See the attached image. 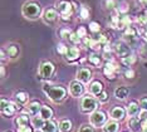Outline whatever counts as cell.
<instances>
[{
	"label": "cell",
	"mask_w": 147,
	"mask_h": 132,
	"mask_svg": "<svg viewBox=\"0 0 147 132\" xmlns=\"http://www.w3.org/2000/svg\"><path fill=\"white\" fill-rule=\"evenodd\" d=\"M45 94L49 97V100L54 103H61L67 97V89L62 86H51V84H44L43 87Z\"/></svg>",
	"instance_id": "6da1fadb"
},
{
	"label": "cell",
	"mask_w": 147,
	"mask_h": 132,
	"mask_svg": "<svg viewBox=\"0 0 147 132\" xmlns=\"http://www.w3.org/2000/svg\"><path fill=\"white\" fill-rule=\"evenodd\" d=\"M23 15L25 16L26 19H30V20H35L38 18H40L42 15V6L35 1H28L23 5L22 9Z\"/></svg>",
	"instance_id": "7a4b0ae2"
},
{
	"label": "cell",
	"mask_w": 147,
	"mask_h": 132,
	"mask_svg": "<svg viewBox=\"0 0 147 132\" xmlns=\"http://www.w3.org/2000/svg\"><path fill=\"white\" fill-rule=\"evenodd\" d=\"M98 106H99V101L97 98L92 97V96H84L82 98V102H81V111L82 113H93L94 111L98 110Z\"/></svg>",
	"instance_id": "3957f363"
},
{
	"label": "cell",
	"mask_w": 147,
	"mask_h": 132,
	"mask_svg": "<svg viewBox=\"0 0 147 132\" xmlns=\"http://www.w3.org/2000/svg\"><path fill=\"white\" fill-rule=\"evenodd\" d=\"M20 110H22L20 103H13V102H9V101L5 100V98H1V113H3V116H5L8 118L13 117L16 111H20Z\"/></svg>",
	"instance_id": "277c9868"
},
{
	"label": "cell",
	"mask_w": 147,
	"mask_h": 132,
	"mask_svg": "<svg viewBox=\"0 0 147 132\" xmlns=\"http://www.w3.org/2000/svg\"><path fill=\"white\" fill-rule=\"evenodd\" d=\"M89 121H91L92 126H94V127H103V126H105V123L107 122V114L103 112V111L97 110L93 113H91Z\"/></svg>",
	"instance_id": "5b68a950"
},
{
	"label": "cell",
	"mask_w": 147,
	"mask_h": 132,
	"mask_svg": "<svg viewBox=\"0 0 147 132\" xmlns=\"http://www.w3.org/2000/svg\"><path fill=\"white\" fill-rule=\"evenodd\" d=\"M54 73V64L52 62H43L39 67V77L43 79H49Z\"/></svg>",
	"instance_id": "8992f818"
},
{
	"label": "cell",
	"mask_w": 147,
	"mask_h": 132,
	"mask_svg": "<svg viewBox=\"0 0 147 132\" xmlns=\"http://www.w3.org/2000/svg\"><path fill=\"white\" fill-rule=\"evenodd\" d=\"M83 93H84V83L79 82L78 79L72 81L71 84H69V94L72 97L78 98L83 96Z\"/></svg>",
	"instance_id": "52a82bcc"
},
{
	"label": "cell",
	"mask_w": 147,
	"mask_h": 132,
	"mask_svg": "<svg viewBox=\"0 0 147 132\" xmlns=\"http://www.w3.org/2000/svg\"><path fill=\"white\" fill-rule=\"evenodd\" d=\"M58 19H59L58 13L53 8L47 9V10H44V13H43V20H44V23L48 25H54L55 23L58 22Z\"/></svg>",
	"instance_id": "ba28073f"
},
{
	"label": "cell",
	"mask_w": 147,
	"mask_h": 132,
	"mask_svg": "<svg viewBox=\"0 0 147 132\" xmlns=\"http://www.w3.org/2000/svg\"><path fill=\"white\" fill-rule=\"evenodd\" d=\"M115 50L117 53V56L119 58H126V57L131 56V49H129V44H127L125 42H116L115 43Z\"/></svg>",
	"instance_id": "9c48e42d"
},
{
	"label": "cell",
	"mask_w": 147,
	"mask_h": 132,
	"mask_svg": "<svg viewBox=\"0 0 147 132\" xmlns=\"http://www.w3.org/2000/svg\"><path fill=\"white\" fill-rule=\"evenodd\" d=\"M57 9H58L59 14L61 16H64V15H72L73 13V6H72V3L71 1H67V0H62L57 4Z\"/></svg>",
	"instance_id": "30bf717a"
},
{
	"label": "cell",
	"mask_w": 147,
	"mask_h": 132,
	"mask_svg": "<svg viewBox=\"0 0 147 132\" xmlns=\"http://www.w3.org/2000/svg\"><path fill=\"white\" fill-rule=\"evenodd\" d=\"M126 113H127V111L123 107L116 106V107H113L111 110L109 116H111V118H112V120H115V121H122V120H125Z\"/></svg>",
	"instance_id": "8fae6325"
},
{
	"label": "cell",
	"mask_w": 147,
	"mask_h": 132,
	"mask_svg": "<svg viewBox=\"0 0 147 132\" xmlns=\"http://www.w3.org/2000/svg\"><path fill=\"white\" fill-rule=\"evenodd\" d=\"M77 79L82 83H88L92 81V72L88 68H81L77 72Z\"/></svg>",
	"instance_id": "7c38bea8"
},
{
	"label": "cell",
	"mask_w": 147,
	"mask_h": 132,
	"mask_svg": "<svg viewBox=\"0 0 147 132\" xmlns=\"http://www.w3.org/2000/svg\"><path fill=\"white\" fill-rule=\"evenodd\" d=\"M103 91H105V87H103V83L101 81H93V82L89 84V92H91L92 96L98 97Z\"/></svg>",
	"instance_id": "4fadbf2b"
},
{
	"label": "cell",
	"mask_w": 147,
	"mask_h": 132,
	"mask_svg": "<svg viewBox=\"0 0 147 132\" xmlns=\"http://www.w3.org/2000/svg\"><path fill=\"white\" fill-rule=\"evenodd\" d=\"M42 106L43 104H40L38 101H33V102L28 103V106H26V112H28V114H30V116L35 117V116H38V113H40Z\"/></svg>",
	"instance_id": "5bb4252c"
},
{
	"label": "cell",
	"mask_w": 147,
	"mask_h": 132,
	"mask_svg": "<svg viewBox=\"0 0 147 132\" xmlns=\"http://www.w3.org/2000/svg\"><path fill=\"white\" fill-rule=\"evenodd\" d=\"M116 70H117V67L113 64L112 62H107L105 64V68H103V73H105V76L107 78L109 79H113L116 76Z\"/></svg>",
	"instance_id": "9a60e30c"
},
{
	"label": "cell",
	"mask_w": 147,
	"mask_h": 132,
	"mask_svg": "<svg viewBox=\"0 0 147 132\" xmlns=\"http://www.w3.org/2000/svg\"><path fill=\"white\" fill-rule=\"evenodd\" d=\"M102 128H103V132H119L121 126H119L118 121L112 120V121H107Z\"/></svg>",
	"instance_id": "2e32d148"
},
{
	"label": "cell",
	"mask_w": 147,
	"mask_h": 132,
	"mask_svg": "<svg viewBox=\"0 0 147 132\" xmlns=\"http://www.w3.org/2000/svg\"><path fill=\"white\" fill-rule=\"evenodd\" d=\"M141 106H140V103L135 102V101H132V102L128 103V108H127V113H128L129 117H136L138 116L140 112H141Z\"/></svg>",
	"instance_id": "e0dca14e"
},
{
	"label": "cell",
	"mask_w": 147,
	"mask_h": 132,
	"mask_svg": "<svg viewBox=\"0 0 147 132\" xmlns=\"http://www.w3.org/2000/svg\"><path fill=\"white\" fill-rule=\"evenodd\" d=\"M5 49H6V53H8V57L9 58H11V59L18 58L19 53H20V48H19V45L18 44H15V43L9 44Z\"/></svg>",
	"instance_id": "ac0fdd59"
},
{
	"label": "cell",
	"mask_w": 147,
	"mask_h": 132,
	"mask_svg": "<svg viewBox=\"0 0 147 132\" xmlns=\"http://www.w3.org/2000/svg\"><path fill=\"white\" fill-rule=\"evenodd\" d=\"M79 56H81L79 49L77 48V47H71V48H68V52L65 54V59L68 60V62H74V60L79 58Z\"/></svg>",
	"instance_id": "d6986e66"
},
{
	"label": "cell",
	"mask_w": 147,
	"mask_h": 132,
	"mask_svg": "<svg viewBox=\"0 0 147 132\" xmlns=\"http://www.w3.org/2000/svg\"><path fill=\"white\" fill-rule=\"evenodd\" d=\"M42 131L43 132H59L61 130H59V126L57 125L55 121L48 120V121H45V123H44V126H43Z\"/></svg>",
	"instance_id": "ffe728a7"
},
{
	"label": "cell",
	"mask_w": 147,
	"mask_h": 132,
	"mask_svg": "<svg viewBox=\"0 0 147 132\" xmlns=\"http://www.w3.org/2000/svg\"><path fill=\"white\" fill-rule=\"evenodd\" d=\"M128 125H129V128L133 132H138L142 128V121L140 117H131L128 121Z\"/></svg>",
	"instance_id": "44dd1931"
},
{
	"label": "cell",
	"mask_w": 147,
	"mask_h": 132,
	"mask_svg": "<svg viewBox=\"0 0 147 132\" xmlns=\"http://www.w3.org/2000/svg\"><path fill=\"white\" fill-rule=\"evenodd\" d=\"M128 94H129L128 88H126L123 86L116 88V91H115V97L117 98V100H119V101H125L126 98L128 97Z\"/></svg>",
	"instance_id": "7402d4cb"
},
{
	"label": "cell",
	"mask_w": 147,
	"mask_h": 132,
	"mask_svg": "<svg viewBox=\"0 0 147 132\" xmlns=\"http://www.w3.org/2000/svg\"><path fill=\"white\" fill-rule=\"evenodd\" d=\"M53 113H54V112H53V110L48 106V104H43V106H42V110H40V113H39V116H40L42 118H44L45 121H48V120H52Z\"/></svg>",
	"instance_id": "603a6c76"
},
{
	"label": "cell",
	"mask_w": 147,
	"mask_h": 132,
	"mask_svg": "<svg viewBox=\"0 0 147 132\" xmlns=\"http://www.w3.org/2000/svg\"><path fill=\"white\" fill-rule=\"evenodd\" d=\"M30 114L28 113H23L20 116H18L15 118V125L16 127H20V126H26V125L30 123V118H29Z\"/></svg>",
	"instance_id": "cb8c5ba5"
},
{
	"label": "cell",
	"mask_w": 147,
	"mask_h": 132,
	"mask_svg": "<svg viewBox=\"0 0 147 132\" xmlns=\"http://www.w3.org/2000/svg\"><path fill=\"white\" fill-rule=\"evenodd\" d=\"M59 130H61V132H72L73 130L72 121L68 120V118H63L61 122H59Z\"/></svg>",
	"instance_id": "d4e9b609"
},
{
	"label": "cell",
	"mask_w": 147,
	"mask_h": 132,
	"mask_svg": "<svg viewBox=\"0 0 147 132\" xmlns=\"http://www.w3.org/2000/svg\"><path fill=\"white\" fill-rule=\"evenodd\" d=\"M14 98H15V101L18 103L25 104L26 102H28V100H29V94L26 92H24V91H19V92H16L14 94Z\"/></svg>",
	"instance_id": "484cf974"
},
{
	"label": "cell",
	"mask_w": 147,
	"mask_h": 132,
	"mask_svg": "<svg viewBox=\"0 0 147 132\" xmlns=\"http://www.w3.org/2000/svg\"><path fill=\"white\" fill-rule=\"evenodd\" d=\"M44 123H45V120L44 118H42L40 116H35L34 118L32 120V126L36 128V130H42L43 126H44Z\"/></svg>",
	"instance_id": "4316f807"
},
{
	"label": "cell",
	"mask_w": 147,
	"mask_h": 132,
	"mask_svg": "<svg viewBox=\"0 0 147 132\" xmlns=\"http://www.w3.org/2000/svg\"><path fill=\"white\" fill-rule=\"evenodd\" d=\"M88 62L92 64V66H94V67H99L102 64V58L98 56V54H91V56L88 57Z\"/></svg>",
	"instance_id": "83f0119b"
},
{
	"label": "cell",
	"mask_w": 147,
	"mask_h": 132,
	"mask_svg": "<svg viewBox=\"0 0 147 132\" xmlns=\"http://www.w3.org/2000/svg\"><path fill=\"white\" fill-rule=\"evenodd\" d=\"M121 62H122V64H125V66L129 67V66H132V64L136 62V57L131 54V56L126 57V58H122V59H121Z\"/></svg>",
	"instance_id": "f1b7e54d"
},
{
	"label": "cell",
	"mask_w": 147,
	"mask_h": 132,
	"mask_svg": "<svg viewBox=\"0 0 147 132\" xmlns=\"http://www.w3.org/2000/svg\"><path fill=\"white\" fill-rule=\"evenodd\" d=\"M71 34H72V32L68 28H62L61 30H59V37L63 38V39H69Z\"/></svg>",
	"instance_id": "f546056e"
},
{
	"label": "cell",
	"mask_w": 147,
	"mask_h": 132,
	"mask_svg": "<svg viewBox=\"0 0 147 132\" xmlns=\"http://www.w3.org/2000/svg\"><path fill=\"white\" fill-rule=\"evenodd\" d=\"M78 132H96V130L94 126H92V125H83V126L79 127Z\"/></svg>",
	"instance_id": "4dcf8cb0"
},
{
	"label": "cell",
	"mask_w": 147,
	"mask_h": 132,
	"mask_svg": "<svg viewBox=\"0 0 147 132\" xmlns=\"http://www.w3.org/2000/svg\"><path fill=\"white\" fill-rule=\"evenodd\" d=\"M89 30H91L92 33H98L99 30H101V25L97 22H91L89 23Z\"/></svg>",
	"instance_id": "1f68e13d"
},
{
	"label": "cell",
	"mask_w": 147,
	"mask_h": 132,
	"mask_svg": "<svg viewBox=\"0 0 147 132\" xmlns=\"http://www.w3.org/2000/svg\"><path fill=\"white\" fill-rule=\"evenodd\" d=\"M108 100H109V97H108V93H107L106 91H103V92L98 96L99 103H106V102H108Z\"/></svg>",
	"instance_id": "d6a6232c"
},
{
	"label": "cell",
	"mask_w": 147,
	"mask_h": 132,
	"mask_svg": "<svg viewBox=\"0 0 147 132\" xmlns=\"http://www.w3.org/2000/svg\"><path fill=\"white\" fill-rule=\"evenodd\" d=\"M57 50H58V53H61V54H67V52H68V47H65L63 43H59L58 45H57Z\"/></svg>",
	"instance_id": "836d02e7"
},
{
	"label": "cell",
	"mask_w": 147,
	"mask_h": 132,
	"mask_svg": "<svg viewBox=\"0 0 147 132\" xmlns=\"http://www.w3.org/2000/svg\"><path fill=\"white\" fill-rule=\"evenodd\" d=\"M138 103H140V106H141L142 111H146L147 112V96H143L142 98H140Z\"/></svg>",
	"instance_id": "e575fe53"
},
{
	"label": "cell",
	"mask_w": 147,
	"mask_h": 132,
	"mask_svg": "<svg viewBox=\"0 0 147 132\" xmlns=\"http://www.w3.org/2000/svg\"><path fill=\"white\" fill-rule=\"evenodd\" d=\"M69 40H71L73 44H79V43H81V38L78 37L77 33H72L71 37H69Z\"/></svg>",
	"instance_id": "d590c367"
},
{
	"label": "cell",
	"mask_w": 147,
	"mask_h": 132,
	"mask_svg": "<svg viewBox=\"0 0 147 132\" xmlns=\"http://www.w3.org/2000/svg\"><path fill=\"white\" fill-rule=\"evenodd\" d=\"M16 132H33V127H30L29 125H26V126L16 127Z\"/></svg>",
	"instance_id": "8d00e7d4"
},
{
	"label": "cell",
	"mask_w": 147,
	"mask_h": 132,
	"mask_svg": "<svg viewBox=\"0 0 147 132\" xmlns=\"http://www.w3.org/2000/svg\"><path fill=\"white\" fill-rule=\"evenodd\" d=\"M77 34H78L79 38H86L87 37V29L84 26H81L78 30H77Z\"/></svg>",
	"instance_id": "74e56055"
},
{
	"label": "cell",
	"mask_w": 147,
	"mask_h": 132,
	"mask_svg": "<svg viewBox=\"0 0 147 132\" xmlns=\"http://www.w3.org/2000/svg\"><path fill=\"white\" fill-rule=\"evenodd\" d=\"M88 15H89L88 9L84 8V6H82V8H81V18L82 19H87V18H88Z\"/></svg>",
	"instance_id": "f35d334b"
},
{
	"label": "cell",
	"mask_w": 147,
	"mask_h": 132,
	"mask_svg": "<svg viewBox=\"0 0 147 132\" xmlns=\"http://www.w3.org/2000/svg\"><path fill=\"white\" fill-rule=\"evenodd\" d=\"M135 70H132V69H127L126 72H125V77L126 78H128V79H132L133 77H135Z\"/></svg>",
	"instance_id": "ab89813d"
},
{
	"label": "cell",
	"mask_w": 147,
	"mask_h": 132,
	"mask_svg": "<svg viewBox=\"0 0 147 132\" xmlns=\"http://www.w3.org/2000/svg\"><path fill=\"white\" fill-rule=\"evenodd\" d=\"M106 5H107V8L112 9V8H115L116 3H115V0H107V1H106Z\"/></svg>",
	"instance_id": "60d3db41"
},
{
	"label": "cell",
	"mask_w": 147,
	"mask_h": 132,
	"mask_svg": "<svg viewBox=\"0 0 147 132\" xmlns=\"http://www.w3.org/2000/svg\"><path fill=\"white\" fill-rule=\"evenodd\" d=\"M6 49H1V60L4 62V60L6 59V57H8V53H5Z\"/></svg>",
	"instance_id": "b9f144b4"
},
{
	"label": "cell",
	"mask_w": 147,
	"mask_h": 132,
	"mask_svg": "<svg viewBox=\"0 0 147 132\" xmlns=\"http://www.w3.org/2000/svg\"><path fill=\"white\" fill-rule=\"evenodd\" d=\"M127 9H128V8H127L126 3H122V8H119V10H121V12H122V13H125V12H126V10H127Z\"/></svg>",
	"instance_id": "7bdbcfd3"
},
{
	"label": "cell",
	"mask_w": 147,
	"mask_h": 132,
	"mask_svg": "<svg viewBox=\"0 0 147 132\" xmlns=\"http://www.w3.org/2000/svg\"><path fill=\"white\" fill-rule=\"evenodd\" d=\"M140 4L143 5V6H146V8H147V0H140Z\"/></svg>",
	"instance_id": "ee69618b"
},
{
	"label": "cell",
	"mask_w": 147,
	"mask_h": 132,
	"mask_svg": "<svg viewBox=\"0 0 147 132\" xmlns=\"http://www.w3.org/2000/svg\"><path fill=\"white\" fill-rule=\"evenodd\" d=\"M1 77H3V78L5 77V67L4 66H1Z\"/></svg>",
	"instance_id": "f6af8a7d"
},
{
	"label": "cell",
	"mask_w": 147,
	"mask_h": 132,
	"mask_svg": "<svg viewBox=\"0 0 147 132\" xmlns=\"http://www.w3.org/2000/svg\"><path fill=\"white\" fill-rule=\"evenodd\" d=\"M143 34H145V38L147 39V25L145 26V33H143Z\"/></svg>",
	"instance_id": "bcb514c9"
},
{
	"label": "cell",
	"mask_w": 147,
	"mask_h": 132,
	"mask_svg": "<svg viewBox=\"0 0 147 132\" xmlns=\"http://www.w3.org/2000/svg\"><path fill=\"white\" fill-rule=\"evenodd\" d=\"M35 132H43V131H42V130H36Z\"/></svg>",
	"instance_id": "7dc6e473"
},
{
	"label": "cell",
	"mask_w": 147,
	"mask_h": 132,
	"mask_svg": "<svg viewBox=\"0 0 147 132\" xmlns=\"http://www.w3.org/2000/svg\"><path fill=\"white\" fill-rule=\"evenodd\" d=\"M5 132H11V131H5Z\"/></svg>",
	"instance_id": "c3c4849f"
}]
</instances>
